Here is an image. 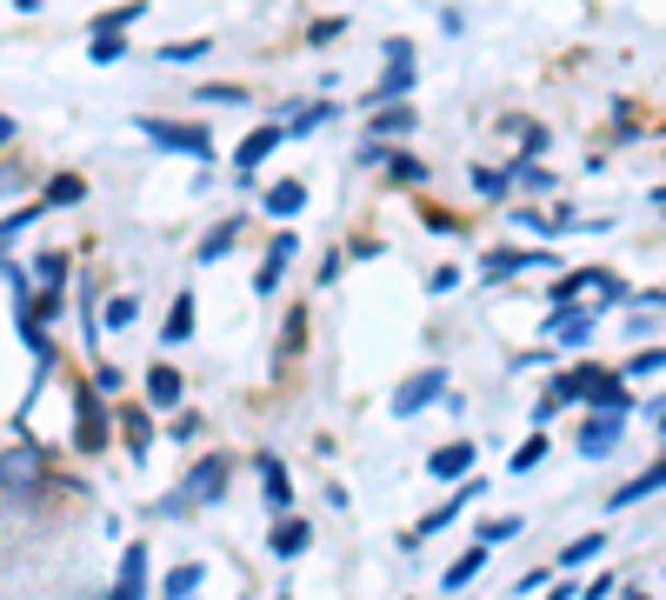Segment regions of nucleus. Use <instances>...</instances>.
I'll use <instances>...</instances> for the list:
<instances>
[{
	"mask_svg": "<svg viewBox=\"0 0 666 600\" xmlns=\"http://www.w3.org/2000/svg\"><path fill=\"white\" fill-rule=\"evenodd\" d=\"M547 400H553V407H573V400H587V407L633 414V394H620V374H607V367H579V374H560Z\"/></svg>",
	"mask_w": 666,
	"mask_h": 600,
	"instance_id": "1",
	"label": "nucleus"
},
{
	"mask_svg": "<svg viewBox=\"0 0 666 600\" xmlns=\"http://www.w3.org/2000/svg\"><path fill=\"white\" fill-rule=\"evenodd\" d=\"M220 494H227V461L207 454V461H194V474H187L174 494H166L160 507H166V513H187V507H207V500H220Z\"/></svg>",
	"mask_w": 666,
	"mask_h": 600,
	"instance_id": "2",
	"label": "nucleus"
},
{
	"mask_svg": "<svg viewBox=\"0 0 666 600\" xmlns=\"http://www.w3.org/2000/svg\"><path fill=\"white\" fill-rule=\"evenodd\" d=\"M0 487L8 494H41L47 487V454L41 448H0Z\"/></svg>",
	"mask_w": 666,
	"mask_h": 600,
	"instance_id": "3",
	"label": "nucleus"
},
{
	"mask_svg": "<svg viewBox=\"0 0 666 600\" xmlns=\"http://www.w3.org/2000/svg\"><path fill=\"white\" fill-rule=\"evenodd\" d=\"M140 134H147L153 147H166V154H194V160L214 154V134H207V127H187V121H140Z\"/></svg>",
	"mask_w": 666,
	"mask_h": 600,
	"instance_id": "4",
	"label": "nucleus"
},
{
	"mask_svg": "<svg viewBox=\"0 0 666 600\" xmlns=\"http://www.w3.org/2000/svg\"><path fill=\"white\" fill-rule=\"evenodd\" d=\"M620 427H627V414H613V407H594L587 420H579V454H587V461L613 454V448H620Z\"/></svg>",
	"mask_w": 666,
	"mask_h": 600,
	"instance_id": "5",
	"label": "nucleus"
},
{
	"mask_svg": "<svg viewBox=\"0 0 666 600\" xmlns=\"http://www.w3.org/2000/svg\"><path fill=\"white\" fill-rule=\"evenodd\" d=\"M594 327H600V314H594V307H579V301H566V307L547 314V333L560 340V348H587Z\"/></svg>",
	"mask_w": 666,
	"mask_h": 600,
	"instance_id": "6",
	"label": "nucleus"
},
{
	"mask_svg": "<svg viewBox=\"0 0 666 600\" xmlns=\"http://www.w3.org/2000/svg\"><path fill=\"white\" fill-rule=\"evenodd\" d=\"M533 268H553V253L540 247H500L480 261V281H514V274H533Z\"/></svg>",
	"mask_w": 666,
	"mask_h": 600,
	"instance_id": "7",
	"label": "nucleus"
},
{
	"mask_svg": "<svg viewBox=\"0 0 666 600\" xmlns=\"http://www.w3.org/2000/svg\"><path fill=\"white\" fill-rule=\"evenodd\" d=\"M73 448H88V454H101V448H107V420H101V387H88V394H80V414H73Z\"/></svg>",
	"mask_w": 666,
	"mask_h": 600,
	"instance_id": "8",
	"label": "nucleus"
},
{
	"mask_svg": "<svg viewBox=\"0 0 666 600\" xmlns=\"http://www.w3.org/2000/svg\"><path fill=\"white\" fill-rule=\"evenodd\" d=\"M406 94H413V54L387 60V73L374 80V94H367V107H387V101H406Z\"/></svg>",
	"mask_w": 666,
	"mask_h": 600,
	"instance_id": "9",
	"label": "nucleus"
},
{
	"mask_svg": "<svg viewBox=\"0 0 666 600\" xmlns=\"http://www.w3.org/2000/svg\"><path fill=\"white\" fill-rule=\"evenodd\" d=\"M440 387H447V374H440V367H427V374H413V381H406V387L393 394V414H400V420H406V414H421L427 400H440Z\"/></svg>",
	"mask_w": 666,
	"mask_h": 600,
	"instance_id": "10",
	"label": "nucleus"
},
{
	"mask_svg": "<svg viewBox=\"0 0 666 600\" xmlns=\"http://www.w3.org/2000/svg\"><path fill=\"white\" fill-rule=\"evenodd\" d=\"M473 461H480V448L447 441V448H434V454H427V474H434V480H467V474H473Z\"/></svg>",
	"mask_w": 666,
	"mask_h": 600,
	"instance_id": "11",
	"label": "nucleus"
},
{
	"mask_svg": "<svg viewBox=\"0 0 666 600\" xmlns=\"http://www.w3.org/2000/svg\"><path fill=\"white\" fill-rule=\"evenodd\" d=\"M467 500H486V474H467V480H460V487H453V500H440V507H434V513H427V521H421V534H440V528H447V521H453V513H460V507H467Z\"/></svg>",
	"mask_w": 666,
	"mask_h": 600,
	"instance_id": "12",
	"label": "nucleus"
},
{
	"mask_svg": "<svg viewBox=\"0 0 666 600\" xmlns=\"http://www.w3.org/2000/svg\"><path fill=\"white\" fill-rule=\"evenodd\" d=\"M280 140H287V127H254V134L233 147V167H240V174H261V160H267Z\"/></svg>",
	"mask_w": 666,
	"mask_h": 600,
	"instance_id": "13",
	"label": "nucleus"
},
{
	"mask_svg": "<svg viewBox=\"0 0 666 600\" xmlns=\"http://www.w3.org/2000/svg\"><path fill=\"white\" fill-rule=\"evenodd\" d=\"M147 593V547H127L120 554V574H114V587H107V600H140Z\"/></svg>",
	"mask_w": 666,
	"mask_h": 600,
	"instance_id": "14",
	"label": "nucleus"
},
{
	"mask_svg": "<svg viewBox=\"0 0 666 600\" xmlns=\"http://www.w3.org/2000/svg\"><path fill=\"white\" fill-rule=\"evenodd\" d=\"M300 253V234H274V247H267V261H261V274H254V287L261 294H274L280 287V274H287V261Z\"/></svg>",
	"mask_w": 666,
	"mask_h": 600,
	"instance_id": "15",
	"label": "nucleus"
},
{
	"mask_svg": "<svg viewBox=\"0 0 666 600\" xmlns=\"http://www.w3.org/2000/svg\"><path fill=\"white\" fill-rule=\"evenodd\" d=\"M261 494H267V507H274V513H287V507H294V480H287V467H280L274 454H261Z\"/></svg>",
	"mask_w": 666,
	"mask_h": 600,
	"instance_id": "16",
	"label": "nucleus"
},
{
	"mask_svg": "<svg viewBox=\"0 0 666 600\" xmlns=\"http://www.w3.org/2000/svg\"><path fill=\"white\" fill-rule=\"evenodd\" d=\"M300 207H307V181H274V188H267V214H274V220H294Z\"/></svg>",
	"mask_w": 666,
	"mask_h": 600,
	"instance_id": "17",
	"label": "nucleus"
},
{
	"mask_svg": "<svg viewBox=\"0 0 666 600\" xmlns=\"http://www.w3.org/2000/svg\"><path fill=\"white\" fill-rule=\"evenodd\" d=\"M307 541H313V528H307V521H294V513H287V521L274 528V541H267V554H280V561H294V554H300Z\"/></svg>",
	"mask_w": 666,
	"mask_h": 600,
	"instance_id": "18",
	"label": "nucleus"
},
{
	"mask_svg": "<svg viewBox=\"0 0 666 600\" xmlns=\"http://www.w3.org/2000/svg\"><path fill=\"white\" fill-rule=\"evenodd\" d=\"M147 400H153V407H181V374L153 361V367H147Z\"/></svg>",
	"mask_w": 666,
	"mask_h": 600,
	"instance_id": "19",
	"label": "nucleus"
},
{
	"mask_svg": "<svg viewBox=\"0 0 666 600\" xmlns=\"http://www.w3.org/2000/svg\"><path fill=\"white\" fill-rule=\"evenodd\" d=\"M659 487H666V461H653L640 480H627V487L613 494V507H640V500H646V494H659Z\"/></svg>",
	"mask_w": 666,
	"mask_h": 600,
	"instance_id": "20",
	"label": "nucleus"
},
{
	"mask_svg": "<svg viewBox=\"0 0 666 600\" xmlns=\"http://www.w3.org/2000/svg\"><path fill=\"white\" fill-rule=\"evenodd\" d=\"M467 188H473L480 201H507V188H514V174H500V167H473V174H467Z\"/></svg>",
	"mask_w": 666,
	"mask_h": 600,
	"instance_id": "21",
	"label": "nucleus"
},
{
	"mask_svg": "<svg viewBox=\"0 0 666 600\" xmlns=\"http://www.w3.org/2000/svg\"><path fill=\"white\" fill-rule=\"evenodd\" d=\"M333 114H341L333 101H313V107H300V114H294V127H287V140H307V134H320Z\"/></svg>",
	"mask_w": 666,
	"mask_h": 600,
	"instance_id": "22",
	"label": "nucleus"
},
{
	"mask_svg": "<svg viewBox=\"0 0 666 600\" xmlns=\"http://www.w3.org/2000/svg\"><path fill=\"white\" fill-rule=\"evenodd\" d=\"M367 121H374V134H413V107H400V101L367 107Z\"/></svg>",
	"mask_w": 666,
	"mask_h": 600,
	"instance_id": "23",
	"label": "nucleus"
},
{
	"mask_svg": "<svg viewBox=\"0 0 666 600\" xmlns=\"http://www.w3.org/2000/svg\"><path fill=\"white\" fill-rule=\"evenodd\" d=\"M480 567H486V541H473V547H467V554H460V561H453V567H447V580H440V587H447V593H453V587H467V580H473V574H480Z\"/></svg>",
	"mask_w": 666,
	"mask_h": 600,
	"instance_id": "24",
	"label": "nucleus"
},
{
	"mask_svg": "<svg viewBox=\"0 0 666 600\" xmlns=\"http://www.w3.org/2000/svg\"><path fill=\"white\" fill-rule=\"evenodd\" d=\"M160 340H194V294H181L174 307H166V327H160Z\"/></svg>",
	"mask_w": 666,
	"mask_h": 600,
	"instance_id": "25",
	"label": "nucleus"
},
{
	"mask_svg": "<svg viewBox=\"0 0 666 600\" xmlns=\"http://www.w3.org/2000/svg\"><path fill=\"white\" fill-rule=\"evenodd\" d=\"M514 188H527V194H553V188H560V181H553V174H547V167H540V160H533V154H527V160H520V167H514Z\"/></svg>",
	"mask_w": 666,
	"mask_h": 600,
	"instance_id": "26",
	"label": "nucleus"
},
{
	"mask_svg": "<svg viewBox=\"0 0 666 600\" xmlns=\"http://www.w3.org/2000/svg\"><path fill=\"white\" fill-rule=\"evenodd\" d=\"M120 434H127V454H134V461H147V448H153L147 414H120Z\"/></svg>",
	"mask_w": 666,
	"mask_h": 600,
	"instance_id": "27",
	"label": "nucleus"
},
{
	"mask_svg": "<svg viewBox=\"0 0 666 600\" xmlns=\"http://www.w3.org/2000/svg\"><path fill=\"white\" fill-rule=\"evenodd\" d=\"M387 174H393V188H421V181H427V167L413 160V154H387Z\"/></svg>",
	"mask_w": 666,
	"mask_h": 600,
	"instance_id": "28",
	"label": "nucleus"
},
{
	"mask_svg": "<svg viewBox=\"0 0 666 600\" xmlns=\"http://www.w3.org/2000/svg\"><path fill=\"white\" fill-rule=\"evenodd\" d=\"M80 194H88V181H73V174H60V181H47V194H41V207H73Z\"/></svg>",
	"mask_w": 666,
	"mask_h": 600,
	"instance_id": "29",
	"label": "nucleus"
},
{
	"mask_svg": "<svg viewBox=\"0 0 666 600\" xmlns=\"http://www.w3.org/2000/svg\"><path fill=\"white\" fill-rule=\"evenodd\" d=\"M194 587H200V567H174L166 587H160V600H194Z\"/></svg>",
	"mask_w": 666,
	"mask_h": 600,
	"instance_id": "30",
	"label": "nucleus"
},
{
	"mask_svg": "<svg viewBox=\"0 0 666 600\" xmlns=\"http://www.w3.org/2000/svg\"><path fill=\"white\" fill-rule=\"evenodd\" d=\"M34 281H41V294H60V281H67V261H60V253H41V261H34Z\"/></svg>",
	"mask_w": 666,
	"mask_h": 600,
	"instance_id": "31",
	"label": "nucleus"
},
{
	"mask_svg": "<svg viewBox=\"0 0 666 600\" xmlns=\"http://www.w3.org/2000/svg\"><path fill=\"white\" fill-rule=\"evenodd\" d=\"M227 253H233V220H220V227L200 240V261H227Z\"/></svg>",
	"mask_w": 666,
	"mask_h": 600,
	"instance_id": "32",
	"label": "nucleus"
},
{
	"mask_svg": "<svg viewBox=\"0 0 666 600\" xmlns=\"http://www.w3.org/2000/svg\"><path fill=\"white\" fill-rule=\"evenodd\" d=\"M547 461V441H540V427H533V434H527V448H514V474H533Z\"/></svg>",
	"mask_w": 666,
	"mask_h": 600,
	"instance_id": "33",
	"label": "nucleus"
},
{
	"mask_svg": "<svg viewBox=\"0 0 666 600\" xmlns=\"http://www.w3.org/2000/svg\"><path fill=\"white\" fill-rule=\"evenodd\" d=\"M88 54H94V67H107V60H120V54H127V34H94V41H88Z\"/></svg>",
	"mask_w": 666,
	"mask_h": 600,
	"instance_id": "34",
	"label": "nucleus"
},
{
	"mask_svg": "<svg viewBox=\"0 0 666 600\" xmlns=\"http://www.w3.org/2000/svg\"><path fill=\"white\" fill-rule=\"evenodd\" d=\"M600 547H607V541H600V534H587V541H573V547H566V554H560V567H566V574H573V567H587V561H594V554H600Z\"/></svg>",
	"mask_w": 666,
	"mask_h": 600,
	"instance_id": "35",
	"label": "nucleus"
},
{
	"mask_svg": "<svg viewBox=\"0 0 666 600\" xmlns=\"http://www.w3.org/2000/svg\"><path fill=\"white\" fill-rule=\"evenodd\" d=\"M659 367H666V348H646V354H633V361H627V374H633V381H640V374H659Z\"/></svg>",
	"mask_w": 666,
	"mask_h": 600,
	"instance_id": "36",
	"label": "nucleus"
},
{
	"mask_svg": "<svg viewBox=\"0 0 666 600\" xmlns=\"http://www.w3.org/2000/svg\"><path fill=\"white\" fill-rule=\"evenodd\" d=\"M514 534H520V521H514V513H507V521H486V528H480V541H486V547H500V541H514Z\"/></svg>",
	"mask_w": 666,
	"mask_h": 600,
	"instance_id": "37",
	"label": "nucleus"
},
{
	"mask_svg": "<svg viewBox=\"0 0 666 600\" xmlns=\"http://www.w3.org/2000/svg\"><path fill=\"white\" fill-rule=\"evenodd\" d=\"M34 214H41V201H34V207H14L8 220H0V247H8V240H14V234H21V227L34 220Z\"/></svg>",
	"mask_w": 666,
	"mask_h": 600,
	"instance_id": "38",
	"label": "nucleus"
},
{
	"mask_svg": "<svg viewBox=\"0 0 666 600\" xmlns=\"http://www.w3.org/2000/svg\"><path fill=\"white\" fill-rule=\"evenodd\" d=\"M200 54H207V41H174V47H160V60H181V67L200 60Z\"/></svg>",
	"mask_w": 666,
	"mask_h": 600,
	"instance_id": "39",
	"label": "nucleus"
},
{
	"mask_svg": "<svg viewBox=\"0 0 666 600\" xmlns=\"http://www.w3.org/2000/svg\"><path fill=\"white\" fill-rule=\"evenodd\" d=\"M507 127H514V134H520V147L540 160V147H547V127H527V121H507Z\"/></svg>",
	"mask_w": 666,
	"mask_h": 600,
	"instance_id": "40",
	"label": "nucleus"
},
{
	"mask_svg": "<svg viewBox=\"0 0 666 600\" xmlns=\"http://www.w3.org/2000/svg\"><path fill=\"white\" fill-rule=\"evenodd\" d=\"M134 314H140V301H134V294H120V301H114V307H107V327H127V320H134Z\"/></svg>",
	"mask_w": 666,
	"mask_h": 600,
	"instance_id": "41",
	"label": "nucleus"
},
{
	"mask_svg": "<svg viewBox=\"0 0 666 600\" xmlns=\"http://www.w3.org/2000/svg\"><path fill=\"white\" fill-rule=\"evenodd\" d=\"M460 287V268H434V281H427V294H453Z\"/></svg>",
	"mask_w": 666,
	"mask_h": 600,
	"instance_id": "42",
	"label": "nucleus"
},
{
	"mask_svg": "<svg viewBox=\"0 0 666 600\" xmlns=\"http://www.w3.org/2000/svg\"><path fill=\"white\" fill-rule=\"evenodd\" d=\"M200 101H220V107H233V101H246L240 88H214V80H207V88H200Z\"/></svg>",
	"mask_w": 666,
	"mask_h": 600,
	"instance_id": "43",
	"label": "nucleus"
},
{
	"mask_svg": "<svg viewBox=\"0 0 666 600\" xmlns=\"http://www.w3.org/2000/svg\"><path fill=\"white\" fill-rule=\"evenodd\" d=\"M8 140H14V121H8V114H0V147H8Z\"/></svg>",
	"mask_w": 666,
	"mask_h": 600,
	"instance_id": "44",
	"label": "nucleus"
},
{
	"mask_svg": "<svg viewBox=\"0 0 666 600\" xmlns=\"http://www.w3.org/2000/svg\"><path fill=\"white\" fill-rule=\"evenodd\" d=\"M653 207H666V188H659V194H653Z\"/></svg>",
	"mask_w": 666,
	"mask_h": 600,
	"instance_id": "45",
	"label": "nucleus"
},
{
	"mask_svg": "<svg viewBox=\"0 0 666 600\" xmlns=\"http://www.w3.org/2000/svg\"><path fill=\"white\" fill-rule=\"evenodd\" d=\"M659 434H666V414H659Z\"/></svg>",
	"mask_w": 666,
	"mask_h": 600,
	"instance_id": "46",
	"label": "nucleus"
}]
</instances>
